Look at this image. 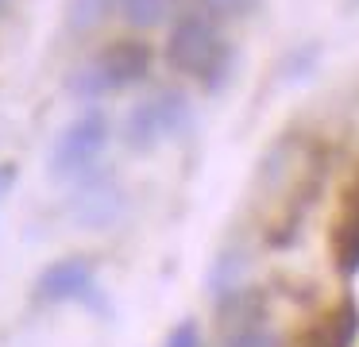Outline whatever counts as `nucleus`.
I'll use <instances>...</instances> for the list:
<instances>
[{
    "label": "nucleus",
    "instance_id": "8",
    "mask_svg": "<svg viewBox=\"0 0 359 347\" xmlns=\"http://www.w3.org/2000/svg\"><path fill=\"white\" fill-rule=\"evenodd\" d=\"M116 12L132 27H163V23L178 20V0H116Z\"/></svg>",
    "mask_w": 359,
    "mask_h": 347
},
{
    "label": "nucleus",
    "instance_id": "3",
    "mask_svg": "<svg viewBox=\"0 0 359 347\" xmlns=\"http://www.w3.org/2000/svg\"><path fill=\"white\" fill-rule=\"evenodd\" d=\"M104 143H109V120H104V112L89 108L78 120L66 123L62 135L55 139V147H50V174L55 177L86 174L97 162V154L104 151Z\"/></svg>",
    "mask_w": 359,
    "mask_h": 347
},
{
    "label": "nucleus",
    "instance_id": "13",
    "mask_svg": "<svg viewBox=\"0 0 359 347\" xmlns=\"http://www.w3.org/2000/svg\"><path fill=\"white\" fill-rule=\"evenodd\" d=\"M8 185H12V166H0V197H4Z\"/></svg>",
    "mask_w": 359,
    "mask_h": 347
},
{
    "label": "nucleus",
    "instance_id": "10",
    "mask_svg": "<svg viewBox=\"0 0 359 347\" xmlns=\"http://www.w3.org/2000/svg\"><path fill=\"white\" fill-rule=\"evenodd\" d=\"M224 347H278V339L263 324H240L224 336Z\"/></svg>",
    "mask_w": 359,
    "mask_h": 347
},
{
    "label": "nucleus",
    "instance_id": "12",
    "mask_svg": "<svg viewBox=\"0 0 359 347\" xmlns=\"http://www.w3.org/2000/svg\"><path fill=\"white\" fill-rule=\"evenodd\" d=\"M166 347H201V332H197V324H178V328L170 332V339H166Z\"/></svg>",
    "mask_w": 359,
    "mask_h": 347
},
{
    "label": "nucleus",
    "instance_id": "1",
    "mask_svg": "<svg viewBox=\"0 0 359 347\" xmlns=\"http://www.w3.org/2000/svg\"><path fill=\"white\" fill-rule=\"evenodd\" d=\"M228 62H232V46L209 15H178L174 20L170 39H166V66L174 74L217 85L228 74Z\"/></svg>",
    "mask_w": 359,
    "mask_h": 347
},
{
    "label": "nucleus",
    "instance_id": "5",
    "mask_svg": "<svg viewBox=\"0 0 359 347\" xmlns=\"http://www.w3.org/2000/svg\"><path fill=\"white\" fill-rule=\"evenodd\" d=\"M39 297L43 301H86L97 290V274L89 259H58L39 274Z\"/></svg>",
    "mask_w": 359,
    "mask_h": 347
},
{
    "label": "nucleus",
    "instance_id": "9",
    "mask_svg": "<svg viewBox=\"0 0 359 347\" xmlns=\"http://www.w3.org/2000/svg\"><path fill=\"white\" fill-rule=\"evenodd\" d=\"M109 12H116V0H70V27L89 31L109 20Z\"/></svg>",
    "mask_w": 359,
    "mask_h": 347
},
{
    "label": "nucleus",
    "instance_id": "2",
    "mask_svg": "<svg viewBox=\"0 0 359 347\" xmlns=\"http://www.w3.org/2000/svg\"><path fill=\"white\" fill-rule=\"evenodd\" d=\"M147 69H151V46L140 43V39H116V43L101 46L93 58H86L74 69L70 89L86 100H97L143 81Z\"/></svg>",
    "mask_w": 359,
    "mask_h": 347
},
{
    "label": "nucleus",
    "instance_id": "4",
    "mask_svg": "<svg viewBox=\"0 0 359 347\" xmlns=\"http://www.w3.org/2000/svg\"><path fill=\"white\" fill-rule=\"evenodd\" d=\"M189 120V108H186V97L174 89H158L151 100L132 108L128 116V143L132 147H155V143H166L174 139Z\"/></svg>",
    "mask_w": 359,
    "mask_h": 347
},
{
    "label": "nucleus",
    "instance_id": "6",
    "mask_svg": "<svg viewBox=\"0 0 359 347\" xmlns=\"http://www.w3.org/2000/svg\"><path fill=\"white\" fill-rule=\"evenodd\" d=\"M359 336V308L351 301L332 305L302 332L297 347H351Z\"/></svg>",
    "mask_w": 359,
    "mask_h": 347
},
{
    "label": "nucleus",
    "instance_id": "11",
    "mask_svg": "<svg viewBox=\"0 0 359 347\" xmlns=\"http://www.w3.org/2000/svg\"><path fill=\"white\" fill-rule=\"evenodd\" d=\"M201 8L212 15H248L255 0H201Z\"/></svg>",
    "mask_w": 359,
    "mask_h": 347
},
{
    "label": "nucleus",
    "instance_id": "7",
    "mask_svg": "<svg viewBox=\"0 0 359 347\" xmlns=\"http://www.w3.org/2000/svg\"><path fill=\"white\" fill-rule=\"evenodd\" d=\"M332 251L348 274L359 270V177L344 193V208H340V220H336V231H332Z\"/></svg>",
    "mask_w": 359,
    "mask_h": 347
}]
</instances>
